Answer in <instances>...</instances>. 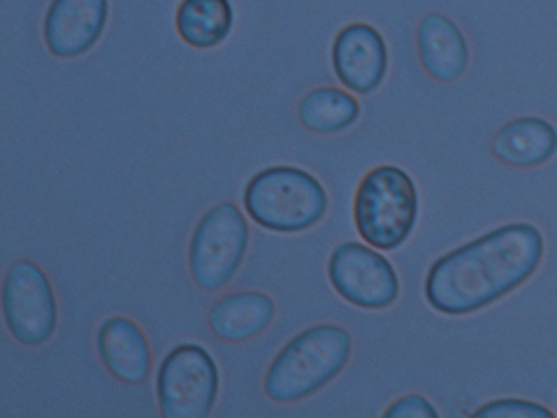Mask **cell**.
<instances>
[{
  "instance_id": "1",
  "label": "cell",
  "mask_w": 557,
  "mask_h": 418,
  "mask_svg": "<svg viewBox=\"0 0 557 418\" xmlns=\"http://www.w3.org/2000/svg\"><path fill=\"white\" fill-rule=\"evenodd\" d=\"M544 251V235L534 223L499 225L434 260L423 284L425 300L444 317L483 311L528 284L542 268Z\"/></svg>"
},
{
  "instance_id": "2",
  "label": "cell",
  "mask_w": 557,
  "mask_h": 418,
  "mask_svg": "<svg viewBox=\"0 0 557 418\" xmlns=\"http://www.w3.org/2000/svg\"><path fill=\"white\" fill-rule=\"evenodd\" d=\"M354 337L335 323L305 328L278 348L263 379V391L278 405H295L333 383L351 360Z\"/></svg>"
},
{
  "instance_id": "3",
  "label": "cell",
  "mask_w": 557,
  "mask_h": 418,
  "mask_svg": "<svg viewBox=\"0 0 557 418\" xmlns=\"http://www.w3.org/2000/svg\"><path fill=\"white\" fill-rule=\"evenodd\" d=\"M244 212L270 233L295 235L319 225L330 198L317 174L295 165H272L256 172L244 188Z\"/></svg>"
},
{
  "instance_id": "4",
  "label": "cell",
  "mask_w": 557,
  "mask_h": 418,
  "mask_svg": "<svg viewBox=\"0 0 557 418\" xmlns=\"http://www.w3.org/2000/svg\"><path fill=\"white\" fill-rule=\"evenodd\" d=\"M418 188L397 165H379L364 174L354 200L358 235L379 251H395L413 235L418 223Z\"/></svg>"
},
{
  "instance_id": "5",
  "label": "cell",
  "mask_w": 557,
  "mask_h": 418,
  "mask_svg": "<svg viewBox=\"0 0 557 418\" xmlns=\"http://www.w3.org/2000/svg\"><path fill=\"white\" fill-rule=\"evenodd\" d=\"M249 249V223L242 209L223 200L196 223L188 244V270L194 284L207 293L228 286Z\"/></svg>"
},
{
  "instance_id": "6",
  "label": "cell",
  "mask_w": 557,
  "mask_h": 418,
  "mask_svg": "<svg viewBox=\"0 0 557 418\" xmlns=\"http://www.w3.org/2000/svg\"><path fill=\"white\" fill-rule=\"evenodd\" d=\"M221 391V372L205 346L186 342L170 348L156 372V399L165 418H207Z\"/></svg>"
},
{
  "instance_id": "7",
  "label": "cell",
  "mask_w": 557,
  "mask_h": 418,
  "mask_svg": "<svg viewBox=\"0 0 557 418\" xmlns=\"http://www.w3.org/2000/svg\"><path fill=\"white\" fill-rule=\"evenodd\" d=\"M3 317L10 335L24 346H42L57 333L54 286L33 260H16L3 279Z\"/></svg>"
},
{
  "instance_id": "8",
  "label": "cell",
  "mask_w": 557,
  "mask_h": 418,
  "mask_svg": "<svg viewBox=\"0 0 557 418\" xmlns=\"http://www.w3.org/2000/svg\"><path fill=\"white\" fill-rule=\"evenodd\" d=\"M327 279L348 305L381 311L399 298V276L395 266L372 244L342 242L327 260Z\"/></svg>"
},
{
  "instance_id": "9",
  "label": "cell",
  "mask_w": 557,
  "mask_h": 418,
  "mask_svg": "<svg viewBox=\"0 0 557 418\" xmlns=\"http://www.w3.org/2000/svg\"><path fill=\"white\" fill-rule=\"evenodd\" d=\"M333 70L344 89L356 96H370L386 82L391 54L386 38L372 24H348L333 42Z\"/></svg>"
},
{
  "instance_id": "10",
  "label": "cell",
  "mask_w": 557,
  "mask_h": 418,
  "mask_svg": "<svg viewBox=\"0 0 557 418\" xmlns=\"http://www.w3.org/2000/svg\"><path fill=\"white\" fill-rule=\"evenodd\" d=\"M110 20V0H51L42 38L57 59H77L102 38Z\"/></svg>"
},
{
  "instance_id": "11",
  "label": "cell",
  "mask_w": 557,
  "mask_h": 418,
  "mask_svg": "<svg viewBox=\"0 0 557 418\" xmlns=\"http://www.w3.org/2000/svg\"><path fill=\"white\" fill-rule=\"evenodd\" d=\"M96 348L102 368L124 383H143L151 370V346L128 317H110L98 328Z\"/></svg>"
},
{
  "instance_id": "12",
  "label": "cell",
  "mask_w": 557,
  "mask_h": 418,
  "mask_svg": "<svg viewBox=\"0 0 557 418\" xmlns=\"http://www.w3.org/2000/svg\"><path fill=\"white\" fill-rule=\"evenodd\" d=\"M416 49L425 73L437 82H456L469 67V45L446 14L430 12L416 28Z\"/></svg>"
},
{
  "instance_id": "13",
  "label": "cell",
  "mask_w": 557,
  "mask_h": 418,
  "mask_svg": "<svg viewBox=\"0 0 557 418\" xmlns=\"http://www.w3.org/2000/svg\"><path fill=\"white\" fill-rule=\"evenodd\" d=\"M276 317V305L268 293L237 291L219 298L207 314L212 333L223 342H247L263 335Z\"/></svg>"
},
{
  "instance_id": "14",
  "label": "cell",
  "mask_w": 557,
  "mask_h": 418,
  "mask_svg": "<svg viewBox=\"0 0 557 418\" xmlns=\"http://www.w3.org/2000/svg\"><path fill=\"white\" fill-rule=\"evenodd\" d=\"M493 153L513 168L546 165L557 153V128L542 116H518L497 131Z\"/></svg>"
},
{
  "instance_id": "15",
  "label": "cell",
  "mask_w": 557,
  "mask_h": 418,
  "mask_svg": "<svg viewBox=\"0 0 557 418\" xmlns=\"http://www.w3.org/2000/svg\"><path fill=\"white\" fill-rule=\"evenodd\" d=\"M233 24L231 0H182L174 14L180 38L196 49H212L228 40Z\"/></svg>"
},
{
  "instance_id": "16",
  "label": "cell",
  "mask_w": 557,
  "mask_h": 418,
  "mask_svg": "<svg viewBox=\"0 0 557 418\" xmlns=\"http://www.w3.org/2000/svg\"><path fill=\"white\" fill-rule=\"evenodd\" d=\"M300 124L313 133L335 135L358 124L360 102L356 94L335 86L311 89L298 104Z\"/></svg>"
},
{
  "instance_id": "17",
  "label": "cell",
  "mask_w": 557,
  "mask_h": 418,
  "mask_svg": "<svg viewBox=\"0 0 557 418\" xmlns=\"http://www.w3.org/2000/svg\"><path fill=\"white\" fill-rule=\"evenodd\" d=\"M555 414L532 403V399H520V397H502L493 399V403H485L474 411V418H553Z\"/></svg>"
},
{
  "instance_id": "18",
  "label": "cell",
  "mask_w": 557,
  "mask_h": 418,
  "mask_svg": "<svg viewBox=\"0 0 557 418\" xmlns=\"http://www.w3.org/2000/svg\"><path fill=\"white\" fill-rule=\"evenodd\" d=\"M383 416L386 418H437L440 411L434 409V405L428 397L411 393V395L395 399V403L386 411H383Z\"/></svg>"
}]
</instances>
